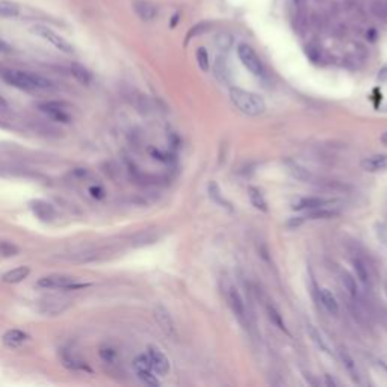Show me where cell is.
Here are the masks:
<instances>
[{
  "label": "cell",
  "mask_w": 387,
  "mask_h": 387,
  "mask_svg": "<svg viewBox=\"0 0 387 387\" xmlns=\"http://www.w3.org/2000/svg\"><path fill=\"white\" fill-rule=\"evenodd\" d=\"M230 100L239 112L248 117H259L266 111V103L260 95L242 88L233 86L230 89Z\"/></svg>",
  "instance_id": "1"
},
{
  "label": "cell",
  "mask_w": 387,
  "mask_h": 387,
  "mask_svg": "<svg viewBox=\"0 0 387 387\" xmlns=\"http://www.w3.org/2000/svg\"><path fill=\"white\" fill-rule=\"evenodd\" d=\"M2 78L6 84L23 91H40V89H48L53 86V84L43 76L34 74L29 71H21V70H5L2 73Z\"/></svg>",
  "instance_id": "2"
},
{
  "label": "cell",
  "mask_w": 387,
  "mask_h": 387,
  "mask_svg": "<svg viewBox=\"0 0 387 387\" xmlns=\"http://www.w3.org/2000/svg\"><path fill=\"white\" fill-rule=\"evenodd\" d=\"M37 285L43 289H64V291H78L89 286L86 283H78L74 277L62 274H51L41 277Z\"/></svg>",
  "instance_id": "3"
},
{
  "label": "cell",
  "mask_w": 387,
  "mask_h": 387,
  "mask_svg": "<svg viewBox=\"0 0 387 387\" xmlns=\"http://www.w3.org/2000/svg\"><path fill=\"white\" fill-rule=\"evenodd\" d=\"M238 56L242 62V65L254 76L262 78L265 74V67L257 56V53L254 51V48L248 44H239L238 45Z\"/></svg>",
  "instance_id": "4"
},
{
  "label": "cell",
  "mask_w": 387,
  "mask_h": 387,
  "mask_svg": "<svg viewBox=\"0 0 387 387\" xmlns=\"http://www.w3.org/2000/svg\"><path fill=\"white\" fill-rule=\"evenodd\" d=\"M225 291V300L228 302V307L231 308L233 315L236 316V319L242 324V325H248V315H247V307L245 302L242 300L239 291L233 286V285H227L224 288Z\"/></svg>",
  "instance_id": "5"
},
{
  "label": "cell",
  "mask_w": 387,
  "mask_h": 387,
  "mask_svg": "<svg viewBox=\"0 0 387 387\" xmlns=\"http://www.w3.org/2000/svg\"><path fill=\"white\" fill-rule=\"evenodd\" d=\"M71 305L67 295H47L40 301V310L45 316H58Z\"/></svg>",
  "instance_id": "6"
},
{
  "label": "cell",
  "mask_w": 387,
  "mask_h": 387,
  "mask_svg": "<svg viewBox=\"0 0 387 387\" xmlns=\"http://www.w3.org/2000/svg\"><path fill=\"white\" fill-rule=\"evenodd\" d=\"M147 357H148L150 365H151L153 371L156 372V375L165 377L170 372V360L158 346L150 345L147 348Z\"/></svg>",
  "instance_id": "7"
},
{
  "label": "cell",
  "mask_w": 387,
  "mask_h": 387,
  "mask_svg": "<svg viewBox=\"0 0 387 387\" xmlns=\"http://www.w3.org/2000/svg\"><path fill=\"white\" fill-rule=\"evenodd\" d=\"M32 31H34L37 35H40L41 38H44L45 41H48L51 45H55L58 50L64 51V53H73V51H74V47L68 43L65 38H62L61 35H58L56 32H53L51 29H48V28H45V26H35Z\"/></svg>",
  "instance_id": "8"
},
{
  "label": "cell",
  "mask_w": 387,
  "mask_h": 387,
  "mask_svg": "<svg viewBox=\"0 0 387 387\" xmlns=\"http://www.w3.org/2000/svg\"><path fill=\"white\" fill-rule=\"evenodd\" d=\"M38 109L44 112L47 117H50L53 121H59V123H70L71 117L70 114L64 109V106L58 101H44L38 105Z\"/></svg>",
  "instance_id": "9"
},
{
  "label": "cell",
  "mask_w": 387,
  "mask_h": 387,
  "mask_svg": "<svg viewBox=\"0 0 387 387\" xmlns=\"http://www.w3.org/2000/svg\"><path fill=\"white\" fill-rule=\"evenodd\" d=\"M133 9H135L136 15L144 21H151L158 15L156 5L148 2V0H135L133 2Z\"/></svg>",
  "instance_id": "10"
},
{
  "label": "cell",
  "mask_w": 387,
  "mask_h": 387,
  "mask_svg": "<svg viewBox=\"0 0 387 387\" xmlns=\"http://www.w3.org/2000/svg\"><path fill=\"white\" fill-rule=\"evenodd\" d=\"M154 318H156L159 327H161L167 334H171V336L172 334H175V327H174L172 316L162 304H158V305L154 307Z\"/></svg>",
  "instance_id": "11"
},
{
  "label": "cell",
  "mask_w": 387,
  "mask_h": 387,
  "mask_svg": "<svg viewBox=\"0 0 387 387\" xmlns=\"http://www.w3.org/2000/svg\"><path fill=\"white\" fill-rule=\"evenodd\" d=\"M333 203H334V200H327V198H322V197H304L294 204V209H297V211H313V209H319V208H327Z\"/></svg>",
  "instance_id": "12"
},
{
  "label": "cell",
  "mask_w": 387,
  "mask_h": 387,
  "mask_svg": "<svg viewBox=\"0 0 387 387\" xmlns=\"http://www.w3.org/2000/svg\"><path fill=\"white\" fill-rule=\"evenodd\" d=\"M61 360H62V365L71 371H86V372H91V368L86 365V362L81 360L73 351L70 349H62L61 351Z\"/></svg>",
  "instance_id": "13"
},
{
  "label": "cell",
  "mask_w": 387,
  "mask_h": 387,
  "mask_svg": "<svg viewBox=\"0 0 387 387\" xmlns=\"http://www.w3.org/2000/svg\"><path fill=\"white\" fill-rule=\"evenodd\" d=\"M362 168L368 172H381L387 170V154H372L362 161Z\"/></svg>",
  "instance_id": "14"
},
{
  "label": "cell",
  "mask_w": 387,
  "mask_h": 387,
  "mask_svg": "<svg viewBox=\"0 0 387 387\" xmlns=\"http://www.w3.org/2000/svg\"><path fill=\"white\" fill-rule=\"evenodd\" d=\"M31 211L34 212V215L40 218L44 222H48L55 218V209L50 203L44 201V200H32L29 203Z\"/></svg>",
  "instance_id": "15"
},
{
  "label": "cell",
  "mask_w": 387,
  "mask_h": 387,
  "mask_svg": "<svg viewBox=\"0 0 387 387\" xmlns=\"http://www.w3.org/2000/svg\"><path fill=\"white\" fill-rule=\"evenodd\" d=\"M28 339H29L28 333H24L21 330H17V328L9 330L3 334V344L6 345L8 348H18L24 342H28Z\"/></svg>",
  "instance_id": "16"
},
{
  "label": "cell",
  "mask_w": 387,
  "mask_h": 387,
  "mask_svg": "<svg viewBox=\"0 0 387 387\" xmlns=\"http://www.w3.org/2000/svg\"><path fill=\"white\" fill-rule=\"evenodd\" d=\"M319 300L322 307L333 316H336L339 313V302L336 300V297L328 291V289H321L319 291Z\"/></svg>",
  "instance_id": "17"
},
{
  "label": "cell",
  "mask_w": 387,
  "mask_h": 387,
  "mask_svg": "<svg viewBox=\"0 0 387 387\" xmlns=\"http://www.w3.org/2000/svg\"><path fill=\"white\" fill-rule=\"evenodd\" d=\"M29 274H31V268H29V266H17V268L8 271L6 274H3L2 280H3L5 283L14 285V283H20V281H23L24 278H28Z\"/></svg>",
  "instance_id": "18"
},
{
  "label": "cell",
  "mask_w": 387,
  "mask_h": 387,
  "mask_svg": "<svg viewBox=\"0 0 387 387\" xmlns=\"http://www.w3.org/2000/svg\"><path fill=\"white\" fill-rule=\"evenodd\" d=\"M352 265H354V271H355V275H357L358 281L363 286H369L371 285V274H369V269H368L366 263L362 259H354Z\"/></svg>",
  "instance_id": "19"
},
{
  "label": "cell",
  "mask_w": 387,
  "mask_h": 387,
  "mask_svg": "<svg viewBox=\"0 0 387 387\" xmlns=\"http://www.w3.org/2000/svg\"><path fill=\"white\" fill-rule=\"evenodd\" d=\"M70 71H71L73 78H74L79 84H82V85H89L91 81H92V74L89 73V70L85 68L84 65H81V64H71Z\"/></svg>",
  "instance_id": "20"
},
{
  "label": "cell",
  "mask_w": 387,
  "mask_h": 387,
  "mask_svg": "<svg viewBox=\"0 0 387 387\" xmlns=\"http://www.w3.org/2000/svg\"><path fill=\"white\" fill-rule=\"evenodd\" d=\"M248 197H250V201L251 204L260 211V212H268V203L263 197V194L260 192V189L254 188V186H250L248 188Z\"/></svg>",
  "instance_id": "21"
},
{
  "label": "cell",
  "mask_w": 387,
  "mask_h": 387,
  "mask_svg": "<svg viewBox=\"0 0 387 387\" xmlns=\"http://www.w3.org/2000/svg\"><path fill=\"white\" fill-rule=\"evenodd\" d=\"M341 281H342V286H344V289L346 291V294L349 295V298L357 300L358 298V289H357L355 278L351 274H348V272H342Z\"/></svg>",
  "instance_id": "22"
},
{
  "label": "cell",
  "mask_w": 387,
  "mask_h": 387,
  "mask_svg": "<svg viewBox=\"0 0 387 387\" xmlns=\"http://www.w3.org/2000/svg\"><path fill=\"white\" fill-rule=\"evenodd\" d=\"M209 197H211V200L212 201H215L218 206H221V208H225V209H228V211H231V204L224 198V195L221 194V189H219V186L216 185L215 182H211L209 183Z\"/></svg>",
  "instance_id": "23"
},
{
  "label": "cell",
  "mask_w": 387,
  "mask_h": 387,
  "mask_svg": "<svg viewBox=\"0 0 387 387\" xmlns=\"http://www.w3.org/2000/svg\"><path fill=\"white\" fill-rule=\"evenodd\" d=\"M307 331H308V336L312 338V341H313V344L316 345L321 351H324V352H327L328 355H331V351H330V346L328 344L324 341V338H322V334L313 327V325H307Z\"/></svg>",
  "instance_id": "24"
},
{
  "label": "cell",
  "mask_w": 387,
  "mask_h": 387,
  "mask_svg": "<svg viewBox=\"0 0 387 387\" xmlns=\"http://www.w3.org/2000/svg\"><path fill=\"white\" fill-rule=\"evenodd\" d=\"M369 9L374 17L381 21H387V0H372Z\"/></svg>",
  "instance_id": "25"
},
{
  "label": "cell",
  "mask_w": 387,
  "mask_h": 387,
  "mask_svg": "<svg viewBox=\"0 0 387 387\" xmlns=\"http://www.w3.org/2000/svg\"><path fill=\"white\" fill-rule=\"evenodd\" d=\"M266 313H268L269 321H271L277 328H280V330L285 331V333H289L288 328H286V324H285V321H283V318H281V315H280V312H278L274 305L268 304V305H266Z\"/></svg>",
  "instance_id": "26"
},
{
  "label": "cell",
  "mask_w": 387,
  "mask_h": 387,
  "mask_svg": "<svg viewBox=\"0 0 387 387\" xmlns=\"http://www.w3.org/2000/svg\"><path fill=\"white\" fill-rule=\"evenodd\" d=\"M341 358L344 362V368L346 369V372L349 374V377L354 380V381H358V371H357V366L352 360V357L345 351V349H341Z\"/></svg>",
  "instance_id": "27"
},
{
  "label": "cell",
  "mask_w": 387,
  "mask_h": 387,
  "mask_svg": "<svg viewBox=\"0 0 387 387\" xmlns=\"http://www.w3.org/2000/svg\"><path fill=\"white\" fill-rule=\"evenodd\" d=\"M20 14V6L9 0H0V17H17Z\"/></svg>",
  "instance_id": "28"
},
{
  "label": "cell",
  "mask_w": 387,
  "mask_h": 387,
  "mask_svg": "<svg viewBox=\"0 0 387 387\" xmlns=\"http://www.w3.org/2000/svg\"><path fill=\"white\" fill-rule=\"evenodd\" d=\"M136 375L147 386H159L161 384L156 377V372L153 369H139V371H136Z\"/></svg>",
  "instance_id": "29"
},
{
  "label": "cell",
  "mask_w": 387,
  "mask_h": 387,
  "mask_svg": "<svg viewBox=\"0 0 387 387\" xmlns=\"http://www.w3.org/2000/svg\"><path fill=\"white\" fill-rule=\"evenodd\" d=\"M338 215H339V212H338V211L327 209V208H319V209L308 211L307 218H310V219H330V218H334V216H338Z\"/></svg>",
  "instance_id": "30"
},
{
  "label": "cell",
  "mask_w": 387,
  "mask_h": 387,
  "mask_svg": "<svg viewBox=\"0 0 387 387\" xmlns=\"http://www.w3.org/2000/svg\"><path fill=\"white\" fill-rule=\"evenodd\" d=\"M195 58H197V64H198L200 70L209 71L211 61H209V53H208L206 47H198V48H197V53H195Z\"/></svg>",
  "instance_id": "31"
},
{
  "label": "cell",
  "mask_w": 387,
  "mask_h": 387,
  "mask_svg": "<svg viewBox=\"0 0 387 387\" xmlns=\"http://www.w3.org/2000/svg\"><path fill=\"white\" fill-rule=\"evenodd\" d=\"M18 254V247L9 241H0V256L2 257H12Z\"/></svg>",
  "instance_id": "32"
},
{
  "label": "cell",
  "mask_w": 387,
  "mask_h": 387,
  "mask_svg": "<svg viewBox=\"0 0 387 387\" xmlns=\"http://www.w3.org/2000/svg\"><path fill=\"white\" fill-rule=\"evenodd\" d=\"M98 354H100V357L106 363H112L115 360V357H117V351L112 346H109V345H101L100 349H98Z\"/></svg>",
  "instance_id": "33"
},
{
  "label": "cell",
  "mask_w": 387,
  "mask_h": 387,
  "mask_svg": "<svg viewBox=\"0 0 387 387\" xmlns=\"http://www.w3.org/2000/svg\"><path fill=\"white\" fill-rule=\"evenodd\" d=\"M215 73H216V76L224 82V81H227V68H225V64L221 61V59H218L216 61V64H215Z\"/></svg>",
  "instance_id": "34"
},
{
  "label": "cell",
  "mask_w": 387,
  "mask_h": 387,
  "mask_svg": "<svg viewBox=\"0 0 387 387\" xmlns=\"http://www.w3.org/2000/svg\"><path fill=\"white\" fill-rule=\"evenodd\" d=\"M89 194L92 198H97V200H101L105 197V189L101 186H91L89 188Z\"/></svg>",
  "instance_id": "35"
},
{
  "label": "cell",
  "mask_w": 387,
  "mask_h": 387,
  "mask_svg": "<svg viewBox=\"0 0 387 387\" xmlns=\"http://www.w3.org/2000/svg\"><path fill=\"white\" fill-rule=\"evenodd\" d=\"M209 26H211V24H209V23H201V24H200V26H195V28H194V29H192V32H191V34H189V37H188V38H192V37H194V35H197V34H198V32H200V34H203V32H206V29H208V28H209Z\"/></svg>",
  "instance_id": "36"
},
{
  "label": "cell",
  "mask_w": 387,
  "mask_h": 387,
  "mask_svg": "<svg viewBox=\"0 0 387 387\" xmlns=\"http://www.w3.org/2000/svg\"><path fill=\"white\" fill-rule=\"evenodd\" d=\"M0 53H3V55H9V53H12V47L6 43L5 40H2V38H0Z\"/></svg>",
  "instance_id": "37"
},
{
  "label": "cell",
  "mask_w": 387,
  "mask_h": 387,
  "mask_svg": "<svg viewBox=\"0 0 387 387\" xmlns=\"http://www.w3.org/2000/svg\"><path fill=\"white\" fill-rule=\"evenodd\" d=\"M6 108H8V101L0 95V111H5Z\"/></svg>",
  "instance_id": "38"
},
{
  "label": "cell",
  "mask_w": 387,
  "mask_h": 387,
  "mask_svg": "<svg viewBox=\"0 0 387 387\" xmlns=\"http://www.w3.org/2000/svg\"><path fill=\"white\" fill-rule=\"evenodd\" d=\"M380 139H381V142H383L384 145H387V132H384V133L381 135V138H380Z\"/></svg>",
  "instance_id": "39"
},
{
  "label": "cell",
  "mask_w": 387,
  "mask_h": 387,
  "mask_svg": "<svg viewBox=\"0 0 387 387\" xmlns=\"http://www.w3.org/2000/svg\"><path fill=\"white\" fill-rule=\"evenodd\" d=\"M177 21H178V15H174V17H172L171 26H174V24H175V23H177Z\"/></svg>",
  "instance_id": "40"
}]
</instances>
